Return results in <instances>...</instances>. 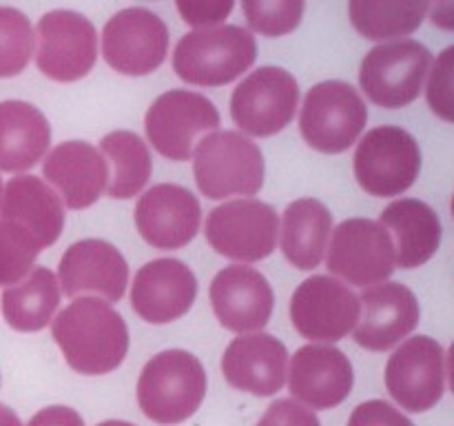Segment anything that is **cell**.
<instances>
[{
  "label": "cell",
  "mask_w": 454,
  "mask_h": 426,
  "mask_svg": "<svg viewBox=\"0 0 454 426\" xmlns=\"http://www.w3.org/2000/svg\"><path fill=\"white\" fill-rule=\"evenodd\" d=\"M51 333L67 364L82 375H105L127 358V322L100 297H75L51 320Z\"/></svg>",
  "instance_id": "obj_1"
},
{
  "label": "cell",
  "mask_w": 454,
  "mask_h": 426,
  "mask_svg": "<svg viewBox=\"0 0 454 426\" xmlns=\"http://www.w3.org/2000/svg\"><path fill=\"white\" fill-rule=\"evenodd\" d=\"M207 395V371L193 353L168 349L145 364L137 380V404L155 424L189 420Z\"/></svg>",
  "instance_id": "obj_2"
},
{
  "label": "cell",
  "mask_w": 454,
  "mask_h": 426,
  "mask_svg": "<svg viewBox=\"0 0 454 426\" xmlns=\"http://www.w3.org/2000/svg\"><path fill=\"white\" fill-rule=\"evenodd\" d=\"M193 176L202 195L211 200L251 198L264 185V155L239 131H213L193 149Z\"/></svg>",
  "instance_id": "obj_3"
},
{
  "label": "cell",
  "mask_w": 454,
  "mask_h": 426,
  "mask_svg": "<svg viewBox=\"0 0 454 426\" xmlns=\"http://www.w3.org/2000/svg\"><path fill=\"white\" fill-rule=\"evenodd\" d=\"M257 58L255 36L238 25L195 29L173 51V69L195 87H222L247 74Z\"/></svg>",
  "instance_id": "obj_4"
},
{
  "label": "cell",
  "mask_w": 454,
  "mask_h": 426,
  "mask_svg": "<svg viewBox=\"0 0 454 426\" xmlns=\"http://www.w3.org/2000/svg\"><path fill=\"white\" fill-rule=\"evenodd\" d=\"M433 53L419 40L402 38L381 43L364 56L359 87L366 98L386 109L408 106L424 91Z\"/></svg>",
  "instance_id": "obj_5"
},
{
  "label": "cell",
  "mask_w": 454,
  "mask_h": 426,
  "mask_svg": "<svg viewBox=\"0 0 454 426\" xmlns=\"http://www.w3.org/2000/svg\"><path fill=\"white\" fill-rule=\"evenodd\" d=\"M368 124V106L355 87L341 80L319 83L306 93L300 131L306 145L322 154H344Z\"/></svg>",
  "instance_id": "obj_6"
},
{
  "label": "cell",
  "mask_w": 454,
  "mask_h": 426,
  "mask_svg": "<svg viewBox=\"0 0 454 426\" xmlns=\"http://www.w3.org/2000/svg\"><path fill=\"white\" fill-rule=\"evenodd\" d=\"M355 178L368 195L395 198L415 185L421 171L419 142L402 127H375L359 140Z\"/></svg>",
  "instance_id": "obj_7"
},
{
  "label": "cell",
  "mask_w": 454,
  "mask_h": 426,
  "mask_svg": "<svg viewBox=\"0 0 454 426\" xmlns=\"http://www.w3.org/2000/svg\"><path fill=\"white\" fill-rule=\"evenodd\" d=\"M146 138L160 155L176 162L193 158L200 136L220 129V111L207 96L171 89L153 100L145 115Z\"/></svg>",
  "instance_id": "obj_8"
},
{
  "label": "cell",
  "mask_w": 454,
  "mask_h": 426,
  "mask_svg": "<svg viewBox=\"0 0 454 426\" xmlns=\"http://www.w3.org/2000/svg\"><path fill=\"white\" fill-rule=\"evenodd\" d=\"M324 257L333 275L359 288L388 282L397 266L393 238L380 222L368 217H350L337 225Z\"/></svg>",
  "instance_id": "obj_9"
},
{
  "label": "cell",
  "mask_w": 454,
  "mask_h": 426,
  "mask_svg": "<svg viewBox=\"0 0 454 426\" xmlns=\"http://www.w3.org/2000/svg\"><path fill=\"white\" fill-rule=\"evenodd\" d=\"M204 233L220 256L239 264H251L275 251L279 220L270 204L255 198H238L208 213Z\"/></svg>",
  "instance_id": "obj_10"
},
{
  "label": "cell",
  "mask_w": 454,
  "mask_h": 426,
  "mask_svg": "<svg viewBox=\"0 0 454 426\" xmlns=\"http://www.w3.org/2000/svg\"><path fill=\"white\" fill-rule=\"evenodd\" d=\"M300 106V84L282 67H260L235 87L231 115L244 133L269 138L284 131Z\"/></svg>",
  "instance_id": "obj_11"
},
{
  "label": "cell",
  "mask_w": 454,
  "mask_h": 426,
  "mask_svg": "<svg viewBox=\"0 0 454 426\" xmlns=\"http://www.w3.org/2000/svg\"><path fill=\"white\" fill-rule=\"evenodd\" d=\"M35 65L56 83H75L98 60V31L87 16L69 9L44 13L35 25Z\"/></svg>",
  "instance_id": "obj_12"
},
{
  "label": "cell",
  "mask_w": 454,
  "mask_h": 426,
  "mask_svg": "<svg viewBox=\"0 0 454 426\" xmlns=\"http://www.w3.org/2000/svg\"><path fill=\"white\" fill-rule=\"evenodd\" d=\"M446 351L428 335L408 337L386 364L390 398L411 413H426L446 393Z\"/></svg>",
  "instance_id": "obj_13"
},
{
  "label": "cell",
  "mask_w": 454,
  "mask_h": 426,
  "mask_svg": "<svg viewBox=\"0 0 454 426\" xmlns=\"http://www.w3.org/2000/svg\"><path fill=\"white\" fill-rule=\"evenodd\" d=\"M359 296L341 280L313 275L295 288L291 297V322L301 337L333 344L357 327Z\"/></svg>",
  "instance_id": "obj_14"
},
{
  "label": "cell",
  "mask_w": 454,
  "mask_h": 426,
  "mask_svg": "<svg viewBox=\"0 0 454 426\" xmlns=\"http://www.w3.org/2000/svg\"><path fill=\"white\" fill-rule=\"evenodd\" d=\"M168 53V27L146 7H129L106 20L102 58L122 75H149Z\"/></svg>",
  "instance_id": "obj_15"
},
{
  "label": "cell",
  "mask_w": 454,
  "mask_h": 426,
  "mask_svg": "<svg viewBox=\"0 0 454 426\" xmlns=\"http://www.w3.org/2000/svg\"><path fill=\"white\" fill-rule=\"evenodd\" d=\"M286 382L295 402L310 411H326L348 398L355 373L348 355L337 346L306 344L288 362Z\"/></svg>",
  "instance_id": "obj_16"
},
{
  "label": "cell",
  "mask_w": 454,
  "mask_h": 426,
  "mask_svg": "<svg viewBox=\"0 0 454 426\" xmlns=\"http://www.w3.org/2000/svg\"><path fill=\"white\" fill-rule=\"evenodd\" d=\"M58 284L67 297L93 293L105 302H120L129 282V264L122 253L105 240H80L71 244L58 266Z\"/></svg>",
  "instance_id": "obj_17"
},
{
  "label": "cell",
  "mask_w": 454,
  "mask_h": 426,
  "mask_svg": "<svg viewBox=\"0 0 454 426\" xmlns=\"http://www.w3.org/2000/svg\"><path fill=\"white\" fill-rule=\"evenodd\" d=\"M215 318L229 331L257 333L273 315L275 296L269 280L247 264L224 266L208 288Z\"/></svg>",
  "instance_id": "obj_18"
},
{
  "label": "cell",
  "mask_w": 454,
  "mask_h": 426,
  "mask_svg": "<svg viewBox=\"0 0 454 426\" xmlns=\"http://www.w3.org/2000/svg\"><path fill=\"white\" fill-rule=\"evenodd\" d=\"M353 337L366 351H388L406 340L419 324V302L402 282H381L359 296Z\"/></svg>",
  "instance_id": "obj_19"
},
{
  "label": "cell",
  "mask_w": 454,
  "mask_h": 426,
  "mask_svg": "<svg viewBox=\"0 0 454 426\" xmlns=\"http://www.w3.org/2000/svg\"><path fill=\"white\" fill-rule=\"evenodd\" d=\"M202 220L198 198L180 185L151 186L136 204V226L149 247L173 251L195 238Z\"/></svg>",
  "instance_id": "obj_20"
},
{
  "label": "cell",
  "mask_w": 454,
  "mask_h": 426,
  "mask_svg": "<svg viewBox=\"0 0 454 426\" xmlns=\"http://www.w3.org/2000/svg\"><path fill=\"white\" fill-rule=\"evenodd\" d=\"M198 296L195 273L176 257L140 266L131 284V306L145 322L168 324L189 313Z\"/></svg>",
  "instance_id": "obj_21"
},
{
  "label": "cell",
  "mask_w": 454,
  "mask_h": 426,
  "mask_svg": "<svg viewBox=\"0 0 454 426\" xmlns=\"http://www.w3.org/2000/svg\"><path fill=\"white\" fill-rule=\"evenodd\" d=\"M43 162L44 182L56 191L62 207L87 209L100 200L109 185V167L98 146L67 140L53 146Z\"/></svg>",
  "instance_id": "obj_22"
},
{
  "label": "cell",
  "mask_w": 454,
  "mask_h": 426,
  "mask_svg": "<svg viewBox=\"0 0 454 426\" xmlns=\"http://www.w3.org/2000/svg\"><path fill=\"white\" fill-rule=\"evenodd\" d=\"M288 351L269 333H244L226 346L222 373L233 389L270 398L286 384Z\"/></svg>",
  "instance_id": "obj_23"
},
{
  "label": "cell",
  "mask_w": 454,
  "mask_h": 426,
  "mask_svg": "<svg viewBox=\"0 0 454 426\" xmlns=\"http://www.w3.org/2000/svg\"><path fill=\"white\" fill-rule=\"evenodd\" d=\"M381 226L395 244V264L402 269H417L426 264L442 244V220L430 204L415 198L390 202L380 216Z\"/></svg>",
  "instance_id": "obj_24"
},
{
  "label": "cell",
  "mask_w": 454,
  "mask_h": 426,
  "mask_svg": "<svg viewBox=\"0 0 454 426\" xmlns=\"http://www.w3.org/2000/svg\"><path fill=\"white\" fill-rule=\"evenodd\" d=\"M0 217L25 226L44 248L60 238L65 226V207L43 178L20 173L3 186Z\"/></svg>",
  "instance_id": "obj_25"
},
{
  "label": "cell",
  "mask_w": 454,
  "mask_h": 426,
  "mask_svg": "<svg viewBox=\"0 0 454 426\" xmlns=\"http://www.w3.org/2000/svg\"><path fill=\"white\" fill-rule=\"evenodd\" d=\"M51 145V124L25 100L0 102V171L22 173L35 167Z\"/></svg>",
  "instance_id": "obj_26"
},
{
  "label": "cell",
  "mask_w": 454,
  "mask_h": 426,
  "mask_svg": "<svg viewBox=\"0 0 454 426\" xmlns=\"http://www.w3.org/2000/svg\"><path fill=\"white\" fill-rule=\"evenodd\" d=\"M333 233V213L315 198H300L286 207L279 226V247L300 271H313L326 256Z\"/></svg>",
  "instance_id": "obj_27"
},
{
  "label": "cell",
  "mask_w": 454,
  "mask_h": 426,
  "mask_svg": "<svg viewBox=\"0 0 454 426\" xmlns=\"http://www.w3.org/2000/svg\"><path fill=\"white\" fill-rule=\"evenodd\" d=\"M60 284L47 266H35L27 278L3 291V315L13 331L35 333L51 324L60 306Z\"/></svg>",
  "instance_id": "obj_28"
},
{
  "label": "cell",
  "mask_w": 454,
  "mask_h": 426,
  "mask_svg": "<svg viewBox=\"0 0 454 426\" xmlns=\"http://www.w3.org/2000/svg\"><path fill=\"white\" fill-rule=\"evenodd\" d=\"M100 151L109 167L106 195L115 200H129L140 193L151 178V154L146 142L137 133L118 131L106 133L100 140Z\"/></svg>",
  "instance_id": "obj_29"
},
{
  "label": "cell",
  "mask_w": 454,
  "mask_h": 426,
  "mask_svg": "<svg viewBox=\"0 0 454 426\" xmlns=\"http://www.w3.org/2000/svg\"><path fill=\"white\" fill-rule=\"evenodd\" d=\"M430 3L426 0H353L348 3V18L355 29L375 43H393L411 36L428 18Z\"/></svg>",
  "instance_id": "obj_30"
},
{
  "label": "cell",
  "mask_w": 454,
  "mask_h": 426,
  "mask_svg": "<svg viewBox=\"0 0 454 426\" xmlns=\"http://www.w3.org/2000/svg\"><path fill=\"white\" fill-rule=\"evenodd\" d=\"M35 34L29 18L13 7H0V78H13L29 65Z\"/></svg>",
  "instance_id": "obj_31"
},
{
  "label": "cell",
  "mask_w": 454,
  "mask_h": 426,
  "mask_svg": "<svg viewBox=\"0 0 454 426\" xmlns=\"http://www.w3.org/2000/svg\"><path fill=\"white\" fill-rule=\"evenodd\" d=\"M43 244L16 222L0 220V287H13L27 278Z\"/></svg>",
  "instance_id": "obj_32"
},
{
  "label": "cell",
  "mask_w": 454,
  "mask_h": 426,
  "mask_svg": "<svg viewBox=\"0 0 454 426\" xmlns=\"http://www.w3.org/2000/svg\"><path fill=\"white\" fill-rule=\"evenodd\" d=\"M306 4L301 0H244L248 27L266 38H279L300 27Z\"/></svg>",
  "instance_id": "obj_33"
},
{
  "label": "cell",
  "mask_w": 454,
  "mask_h": 426,
  "mask_svg": "<svg viewBox=\"0 0 454 426\" xmlns=\"http://www.w3.org/2000/svg\"><path fill=\"white\" fill-rule=\"evenodd\" d=\"M454 47H446L430 65L428 84H426V96L428 105L437 118L443 122L454 120V102H452V74H454Z\"/></svg>",
  "instance_id": "obj_34"
},
{
  "label": "cell",
  "mask_w": 454,
  "mask_h": 426,
  "mask_svg": "<svg viewBox=\"0 0 454 426\" xmlns=\"http://www.w3.org/2000/svg\"><path fill=\"white\" fill-rule=\"evenodd\" d=\"M177 12L186 25L195 29L220 27L233 12V0H177Z\"/></svg>",
  "instance_id": "obj_35"
},
{
  "label": "cell",
  "mask_w": 454,
  "mask_h": 426,
  "mask_svg": "<svg viewBox=\"0 0 454 426\" xmlns=\"http://www.w3.org/2000/svg\"><path fill=\"white\" fill-rule=\"evenodd\" d=\"M255 426H322L315 411L306 408L304 404L295 402L293 398L278 399L270 404L260 417Z\"/></svg>",
  "instance_id": "obj_36"
},
{
  "label": "cell",
  "mask_w": 454,
  "mask_h": 426,
  "mask_svg": "<svg viewBox=\"0 0 454 426\" xmlns=\"http://www.w3.org/2000/svg\"><path fill=\"white\" fill-rule=\"evenodd\" d=\"M346 426H415L399 408L384 399H368L359 404L348 417Z\"/></svg>",
  "instance_id": "obj_37"
},
{
  "label": "cell",
  "mask_w": 454,
  "mask_h": 426,
  "mask_svg": "<svg viewBox=\"0 0 454 426\" xmlns=\"http://www.w3.org/2000/svg\"><path fill=\"white\" fill-rule=\"evenodd\" d=\"M27 426H84V420L71 406H47L40 408Z\"/></svg>",
  "instance_id": "obj_38"
},
{
  "label": "cell",
  "mask_w": 454,
  "mask_h": 426,
  "mask_svg": "<svg viewBox=\"0 0 454 426\" xmlns=\"http://www.w3.org/2000/svg\"><path fill=\"white\" fill-rule=\"evenodd\" d=\"M428 13L433 16V22L442 29L450 31L454 27V3L452 0H443V3L430 4Z\"/></svg>",
  "instance_id": "obj_39"
},
{
  "label": "cell",
  "mask_w": 454,
  "mask_h": 426,
  "mask_svg": "<svg viewBox=\"0 0 454 426\" xmlns=\"http://www.w3.org/2000/svg\"><path fill=\"white\" fill-rule=\"evenodd\" d=\"M0 426H22L20 417L12 411L9 406L0 404Z\"/></svg>",
  "instance_id": "obj_40"
},
{
  "label": "cell",
  "mask_w": 454,
  "mask_h": 426,
  "mask_svg": "<svg viewBox=\"0 0 454 426\" xmlns=\"http://www.w3.org/2000/svg\"><path fill=\"white\" fill-rule=\"evenodd\" d=\"M98 426H136V424H131V422H124V420H106Z\"/></svg>",
  "instance_id": "obj_41"
},
{
  "label": "cell",
  "mask_w": 454,
  "mask_h": 426,
  "mask_svg": "<svg viewBox=\"0 0 454 426\" xmlns=\"http://www.w3.org/2000/svg\"><path fill=\"white\" fill-rule=\"evenodd\" d=\"M0 200H3V180H0Z\"/></svg>",
  "instance_id": "obj_42"
}]
</instances>
